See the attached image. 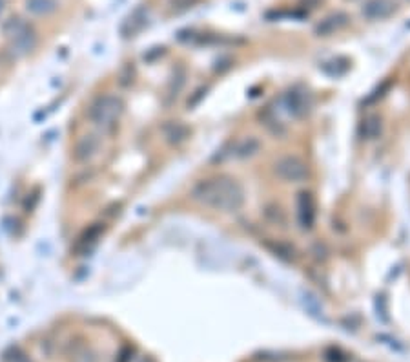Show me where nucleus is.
<instances>
[{"label":"nucleus","instance_id":"obj_13","mask_svg":"<svg viewBox=\"0 0 410 362\" xmlns=\"http://www.w3.org/2000/svg\"><path fill=\"white\" fill-rule=\"evenodd\" d=\"M361 130H363V135H365L366 139L380 138V134H381V119L378 116L366 117V119L363 121Z\"/></svg>","mask_w":410,"mask_h":362},{"label":"nucleus","instance_id":"obj_14","mask_svg":"<svg viewBox=\"0 0 410 362\" xmlns=\"http://www.w3.org/2000/svg\"><path fill=\"white\" fill-rule=\"evenodd\" d=\"M197 0H173V9H188L195 4Z\"/></svg>","mask_w":410,"mask_h":362},{"label":"nucleus","instance_id":"obj_7","mask_svg":"<svg viewBox=\"0 0 410 362\" xmlns=\"http://www.w3.org/2000/svg\"><path fill=\"white\" fill-rule=\"evenodd\" d=\"M394 11L392 0H368L363 6V17L366 20H383V18L390 17Z\"/></svg>","mask_w":410,"mask_h":362},{"label":"nucleus","instance_id":"obj_12","mask_svg":"<svg viewBox=\"0 0 410 362\" xmlns=\"http://www.w3.org/2000/svg\"><path fill=\"white\" fill-rule=\"evenodd\" d=\"M99 236H101V225L95 224L92 229H89V231H86V233H84L82 236L79 238L75 249L77 251H88L89 246H93V243L97 241Z\"/></svg>","mask_w":410,"mask_h":362},{"label":"nucleus","instance_id":"obj_8","mask_svg":"<svg viewBox=\"0 0 410 362\" xmlns=\"http://www.w3.org/2000/svg\"><path fill=\"white\" fill-rule=\"evenodd\" d=\"M347 24H349V17H347V15L334 13L318 24V28H316V33L321 37H328V35H332V33L343 30Z\"/></svg>","mask_w":410,"mask_h":362},{"label":"nucleus","instance_id":"obj_10","mask_svg":"<svg viewBox=\"0 0 410 362\" xmlns=\"http://www.w3.org/2000/svg\"><path fill=\"white\" fill-rule=\"evenodd\" d=\"M26 9L31 15L46 17L58 9V0H26Z\"/></svg>","mask_w":410,"mask_h":362},{"label":"nucleus","instance_id":"obj_15","mask_svg":"<svg viewBox=\"0 0 410 362\" xmlns=\"http://www.w3.org/2000/svg\"><path fill=\"white\" fill-rule=\"evenodd\" d=\"M0 9H2V0H0Z\"/></svg>","mask_w":410,"mask_h":362},{"label":"nucleus","instance_id":"obj_1","mask_svg":"<svg viewBox=\"0 0 410 362\" xmlns=\"http://www.w3.org/2000/svg\"><path fill=\"white\" fill-rule=\"evenodd\" d=\"M192 198L208 209L235 212L243 207L244 191L232 176L220 174L201 179L192 188Z\"/></svg>","mask_w":410,"mask_h":362},{"label":"nucleus","instance_id":"obj_11","mask_svg":"<svg viewBox=\"0 0 410 362\" xmlns=\"http://www.w3.org/2000/svg\"><path fill=\"white\" fill-rule=\"evenodd\" d=\"M257 150H259V141L254 138H244L235 143L234 156L241 157V159H247V157L256 156Z\"/></svg>","mask_w":410,"mask_h":362},{"label":"nucleus","instance_id":"obj_3","mask_svg":"<svg viewBox=\"0 0 410 362\" xmlns=\"http://www.w3.org/2000/svg\"><path fill=\"white\" fill-rule=\"evenodd\" d=\"M275 170V176L287 183H303L306 176H309V167L301 159L299 156H294V154H288V156H282L275 161L273 165Z\"/></svg>","mask_w":410,"mask_h":362},{"label":"nucleus","instance_id":"obj_5","mask_svg":"<svg viewBox=\"0 0 410 362\" xmlns=\"http://www.w3.org/2000/svg\"><path fill=\"white\" fill-rule=\"evenodd\" d=\"M102 141L99 135L86 134L79 139L73 148V157H75L77 163H89L92 159L101 154Z\"/></svg>","mask_w":410,"mask_h":362},{"label":"nucleus","instance_id":"obj_4","mask_svg":"<svg viewBox=\"0 0 410 362\" xmlns=\"http://www.w3.org/2000/svg\"><path fill=\"white\" fill-rule=\"evenodd\" d=\"M6 33L13 40V52L17 49L18 54H26L35 44V33L31 32L30 26L23 23L20 18H9V23L4 26Z\"/></svg>","mask_w":410,"mask_h":362},{"label":"nucleus","instance_id":"obj_9","mask_svg":"<svg viewBox=\"0 0 410 362\" xmlns=\"http://www.w3.org/2000/svg\"><path fill=\"white\" fill-rule=\"evenodd\" d=\"M146 20H148V11L146 9H137L135 13L124 23L123 26V33L124 37H133L135 33H139L142 28L146 26Z\"/></svg>","mask_w":410,"mask_h":362},{"label":"nucleus","instance_id":"obj_2","mask_svg":"<svg viewBox=\"0 0 410 362\" xmlns=\"http://www.w3.org/2000/svg\"><path fill=\"white\" fill-rule=\"evenodd\" d=\"M123 110H124L123 99L117 97V95L113 94H104L99 95V97L89 104L86 116H88L89 123H92L93 126H97V128L108 132V130H113L115 126H117Z\"/></svg>","mask_w":410,"mask_h":362},{"label":"nucleus","instance_id":"obj_6","mask_svg":"<svg viewBox=\"0 0 410 362\" xmlns=\"http://www.w3.org/2000/svg\"><path fill=\"white\" fill-rule=\"evenodd\" d=\"M296 215L303 229H310L316 219V201L310 193H301L296 201Z\"/></svg>","mask_w":410,"mask_h":362}]
</instances>
